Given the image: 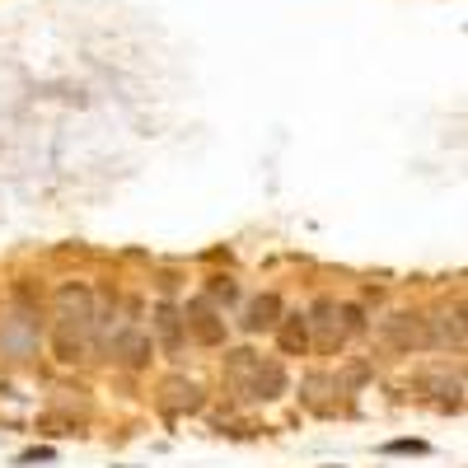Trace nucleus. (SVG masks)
<instances>
[{
  "mask_svg": "<svg viewBox=\"0 0 468 468\" xmlns=\"http://www.w3.org/2000/svg\"><path fill=\"white\" fill-rule=\"evenodd\" d=\"M99 328V286L85 277H66L52 286V324H48V356L61 370H80L90 356H99L94 346Z\"/></svg>",
  "mask_w": 468,
  "mask_h": 468,
  "instance_id": "obj_1",
  "label": "nucleus"
},
{
  "mask_svg": "<svg viewBox=\"0 0 468 468\" xmlns=\"http://www.w3.org/2000/svg\"><path fill=\"white\" fill-rule=\"evenodd\" d=\"M154 412H160L165 421H183V417H202L211 412V388L197 379V375H183V370H169L160 384H154L150 394Z\"/></svg>",
  "mask_w": 468,
  "mask_h": 468,
  "instance_id": "obj_2",
  "label": "nucleus"
},
{
  "mask_svg": "<svg viewBox=\"0 0 468 468\" xmlns=\"http://www.w3.org/2000/svg\"><path fill=\"white\" fill-rule=\"evenodd\" d=\"M103 361H108L112 370H122V375L141 379V375L154 370V361H165V356H160V342H154L150 324H122V328L112 333Z\"/></svg>",
  "mask_w": 468,
  "mask_h": 468,
  "instance_id": "obj_3",
  "label": "nucleus"
},
{
  "mask_svg": "<svg viewBox=\"0 0 468 468\" xmlns=\"http://www.w3.org/2000/svg\"><path fill=\"white\" fill-rule=\"evenodd\" d=\"M304 314H309V328H314V361H337L342 351L351 346L346 328H342V295L333 291H319L314 300L304 304Z\"/></svg>",
  "mask_w": 468,
  "mask_h": 468,
  "instance_id": "obj_4",
  "label": "nucleus"
},
{
  "mask_svg": "<svg viewBox=\"0 0 468 468\" xmlns=\"http://www.w3.org/2000/svg\"><path fill=\"white\" fill-rule=\"evenodd\" d=\"M375 342L388 356H417V351H426V309H417V304L388 309L384 319H375Z\"/></svg>",
  "mask_w": 468,
  "mask_h": 468,
  "instance_id": "obj_5",
  "label": "nucleus"
},
{
  "mask_svg": "<svg viewBox=\"0 0 468 468\" xmlns=\"http://www.w3.org/2000/svg\"><path fill=\"white\" fill-rule=\"evenodd\" d=\"M408 388H412L417 403H431L436 412H459L468 403V384L450 366H417L408 375Z\"/></svg>",
  "mask_w": 468,
  "mask_h": 468,
  "instance_id": "obj_6",
  "label": "nucleus"
},
{
  "mask_svg": "<svg viewBox=\"0 0 468 468\" xmlns=\"http://www.w3.org/2000/svg\"><path fill=\"white\" fill-rule=\"evenodd\" d=\"M183 319H187V342L197 351H225L229 337H234V319L225 309H216L202 291L183 300Z\"/></svg>",
  "mask_w": 468,
  "mask_h": 468,
  "instance_id": "obj_7",
  "label": "nucleus"
},
{
  "mask_svg": "<svg viewBox=\"0 0 468 468\" xmlns=\"http://www.w3.org/2000/svg\"><path fill=\"white\" fill-rule=\"evenodd\" d=\"M295 394V375H291V361L286 356H262V366L253 370L249 379V394H244V408H277Z\"/></svg>",
  "mask_w": 468,
  "mask_h": 468,
  "instance_id": "obj_8",
  "label": "nucleus"
},
{
  "mask_svg": "<svg viewBox=\"0 0 468 468\" xmlns=\"http://www.w3.org/2000/svg\"><path fill=\"white\" fill-rule=\"evenodd\" d=\"M286 295L277 291V286H262V291H249V300H244V309L234 314V328H239L244 337H271L277 333V324L286 319Z\"/></svg>",
  "mask_w": 468,
  "mask_h": 468,
  "instance_id": "obj_9",
  "label": "nucleus"
},
{
  "mask_svg": "<svg viewBox=\"0 0 468 468\" xmlns=\"http://www.w3.org/2000/svg\"><path fill=\"white\" fill-rule=\"evenodd\" d=\"M43 351H48V328H37L19 314H0V361L33 366Z\"/></svg>",
  "mask_w": 468,
  "mask_h": 468,
  "instance_id": "obj_10",
  "label": "nucleus"
},
{
  "mask_svg": "<svg viewBox=\"0 0 468 468\" xmlns=\"http://www.w3.org/2000/svg\"><path fill=\"white\" fill-rule=\"evenodd\" d=\"M150 333H154V342H160V356L178 366L183 351L192 346L187 342V319H183V300L154 295V304H150Z\"/></svg>",
  "mask_w": 468,
  "mask_h": 468,
  "instance_id": "obj_11",
  "label": "nucleus"
},
{
  "mask_svg": "<svg viewBox=\"0 0 468 468\" xmlns=\"http://www.w3.org/2000/svg\"><path fill=\"white\" fill-rule=\"evenodd\" d=\"M337 394H342V384H337V370H328L324 361L319 366H309L300 379H295V403L309 412V417H337Z\"/></svg>",
  "mask_w": 468,
  "mask_h": 468,
  "instance_id": "obj_12",
  "label": "nucleus"
},
{
  "mask_svg": "<svg viewBox=\"0 0 468 468\" xmlns=\"http://www.w3.org/2000/svg\"><path fill=\"white\" fill-rule=\"evenodd\" d=\"M271 351L286 361H314V328H309V314L300 304L286 309V319L277 324V333H271Z\"/></svg>",
  "mask_w": 468,
  "mask_h": 468,
  "instance_id": "obj_13",
  "label": "nucleus"
},
{
  "mask_svg": "<svg viewBox=\"0 0 468 468\" xmlns=\"http://www.w3.org/2000/svg\"><path fill=\"white\" fill-rule=\"evenodd\" d=\"M258 366H262V351H258L253 342H229V346H225V356H220V384H225V394H229L234 403H244L249 379H253Z\"/></svg>",
  "mask_w": 468,
  "mask_h": 468,
  "instance_id": "obj_14",
  "label": "nucleus"
},
{
  "mask_svg": "<svg viewBox=\"0 0 468 468\" xmlns=\"http://www.w3.org/2000/svg\"><path fill=\"white\" fill-rule=\"evenodd\" d=\"M426 351H445V356H459V351H468V337H463V324H459V314H454V304L426 309Z\"/></svg>",
  "mask_w": 468,
  "mask_h": 468,
  "instance_id": "obj_15",
  "label": "nucleus"
},
{
  "mask_svg": "<svg viewBox=\"0 0 468 468\" xmlns=\"http://www.w3.org/2000/svg\"><path fill=\"white\" fill-rule=\"evenodd\" d=\"M202 295H207L216 309H225L229 319L239 314V309H244V300H249L244 282L234 277V271H207V277H202Z\"/></svg>",
  "mask_w": 468,
  "mask_h": 468,
  "instance_id": "obj_16",
  "label": "nucleus"
},
{
  "mask_svg": "<svg viewBox=\"0 0 468 468\" xmlns=\"http://www.w3.org/2000/svg\"><path fill=\"white\" fill-rule=\"evenodd\" d=\"M342 328H346V337H351V342H361V337H370V333H375V319H370L366 300L342 295Z\"/></svg>",
  "mask_w": 468,
  "mask_h": 468,
  "instance_id": "obj_17",
  "label": "nucleus"
},
{
  "mask_svg": "<svg viewBox=\"0 0 468 468\" xmlns=\"http://www.w3.org/2000/svg\"><path fill=\"white\" fill-rule=\"evenodd\" d=\"M370 379H375V366H370V361H346V366H337V384H342L346 399H356Z\"/></svg>",
  "mask_w": 468,
  "mask_h": 468,
  "instance_id": "obj_18",
  "label": "nucleus"
},
{
  "mask_svg": "<svg viewBox=\"0 0 468 468\" xmlns=\"http://www.w3.org/2000/svg\"><path fill=\"white\" fill-rule=\"evenodd\" d=\"M178 286H183V277H178V271H169V267H160V271H154V295L178 300Z\"/></svg>",
  "mask_w": 468,
  "mask_h": 468,
  "instance_id": "obj_19",
  "label": "nucleus"
},
{
  "mask_svg": "<svg viewBox=\"0 0 468 468\" xmlns=\"http://www.w3.org/2000/svg\"><path fill=\"white\" fill-rule=\"evenodd\" d=\"M426 450H431L426 441H388L384 445V454H426Z\"/></svg>",
  "mask_w": 468,
  "mask_h": 468,
  "instance_id": "obj_20",
  "label": "nucleus"
},
{
  "mask_svg": "<svg viewBox=\"0 0 468 468\" xmlns=\"http://www.w3.org/2000/svg\"><path fill=\"white\" fill-rule=\"evenodd\" d=\"M454 314H459V324H463V337H468V300H459V304H454Z\"/></svg>",
  "mask_w": 468,
  "mask_h": 468,
  "instance_id": "obj_21",
  "label": "nucleus"
},
{
  "mask_svg": "<svg viewBox=\"0 0 468 468\" xmlns=\"http://www.w3.org/2000/svg\"><path fill=\"white\" fill-rule=\"evenodd\" d=\"M0 314H5V291H0Z\"/></svg>",
  "mask_w": 468,
  "mask_h": 468,
  "instance_id": "obj_22",
  "label": "nucleus"
},
{
  "mask_svg": "<svg viewBox=\"0 0 468 468\" xmlns=\"http://www.w3.org/2000/svg\"><path fill=\"white\" fill-rule=\"evenodd\" d=\"M463 384H468V370H463Z\"/></svg>",
  "mask_w": 468,
  "mask_h": 468,
  "instance_id": "obj_23",
  "label": "nucleus"
}]
</instances>
